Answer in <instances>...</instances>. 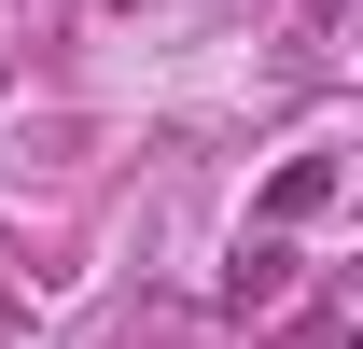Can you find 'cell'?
I'll return each instance as SVG.
<instances>
[{
    "instance_id": "1",
    "label": "cell",
    "mask_w": 363,
    "mask_h": 349,
    "mask_svg": "<svg viewBox=\"0 0 363 349\" xmlns=\"http://www.w3.org/2000/svg\"><path fill=\"white\" fill-rule=\"evenodd\" d=\"M321 196H335V168H321V154H294V168H279V196H266V210L294 223V210H321Z\"/></svg>"
}]
</instances>
